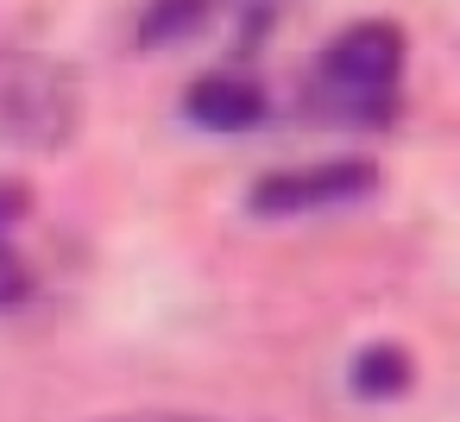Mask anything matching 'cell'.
Masks as SVG:
<instances>
[{
    "label": "cell",
    "mask_w": 460,
    "mask_h": 422,
    "mask_svg": "<svg viewBox=\"0 0 460 422\" xmlns=\"http://www.w3.org/2000/svg\"><path fill=\"white\" fill-rule=\"evenodd\" d=\"M403 57H410V45L391 20H359L341 39H328V51L315 57V89L303 101L341 127H385L397 108Z\"/></svg>",
    "instance_id": "1"
},
{
    "label": "cell",
    "mask_w": 460,
    "mask_h": 422,
    "mask_svg": "<svg viewBox=\"0 0 460 422\" xmlns=\"http://www.w3.org/2000/svg\"><path fill=\"white\" fill-rule=\"evenodd\" d=\"M83 127V83L70 64L39 51H0V145L64 152Z\"/></svg>",
    "instance_id": "2"
},
{
    "label": "cell",
    "mask_w": 460,
    "mask_h": 422,
    "mask_svg": "<svg viewBox=\"0 0 460 422\" xmlns=\"http://www.w3.org/2000/svg\"><path fill=\"white\" fill-rule=\"evenodd\" d=\"M378 189V164L372 158H315V164H290L271 171L246 189V208L259 221H290V215H328L347 202H366Z\"/></svg>",
    "instance_id": "3"
},
{
    "label": "cell",
    "mask_w": 460,
    "mask_h": 422,
    "mask_svg": "<svg viewBox=\"0 0 460 422\" xmlns=\"http://www.w3.org/2000/svg\"><path fill=\"white\" fill-rule=\"evenodd\" d=\"M183 114L196 127H208V133H252L265 120V89L246 70H208V76L190 83Z\"/></svg>",
    "instance_id": "4"
},
{
    "label": "cell",
    "mask_w": 460,
    "mask_h": 422,
    "mask_svg": "<svg viewBox=\"0 0 460 422\" xmlns=\"http://www.w3.org/2000/svg\"><path fill=\"white\" fill-rule=\"evenodd\" d=\"M347 384H353V397H366V403H391V397H403V391L416 384V359H410L403 347H391V340H372V347L353 353Z\"/></svg>",
    "instance_id": "5"
},
{
    "label": "cell",
    "mask_w": 460,
    "mask_h": 422,
    "mask_svg": "<svg viewBox=\"0 0 460 422\" xmlns=\"http://www.w3.org/2000/svg\"><path fill=\"white\" fill-rule=\"evenodd\" d=\"M215 20V0H152V7L139 13V51H164V45H183L196 39L202 26Z\"/></svg>",
    "instance_id": "6"
},
{
    "label": "cell",
    "mask_w": 460,
    "mask_h": 422,
    "mask_svg": "<svg viewBox=\"0 0 460 422\" xmlns=\"http://www.w3.org/2000/svg\"><path fill=\"white\" fill-rule=\"evenodd\" d=\"M32 296V271H26V259L0 240V309H13V303H26Z\"/></svg>",
    "instance_id": "7"
},
{
    "label": "cell",
    "mask_w": 460,
    "mask_h": 422,
    "mask_svg": "<svg viewBox=\"0 0 460 422\" xmlns=\"http://www.w3.org/2000/svg\"><path fill=\"white\" fill-rule=\"evenodd\" d=\"M32 215V189L20 177H0V240H7V227H20Z\"/></svg>",
    "instance_id": "8"
},
{
    "label": "cell",
    "mask_w": 460,
    "mask_h": 422,
    "mask_svg": "<svg viewBox=\"0 0 460 422\" xmlns=\"http://www.w3.org/2000/svg\"><path fill=\"white\" fill-rule=\"evenodd\" d=\"M120 422H208V416H183V409H139V416H120Z\"/></svg>",
    "instance_id": "9"
},
{
    "label": "cell",
    "mask_w": 460,
    "mask_h": 422,
    "mask_svg": "<svg viewBox=\"0 0 460 422\" xmlns=\"http://www.w3.org/2000/svg\"><path fill=\"white\" fill-rule=\"evenodd\" d=\"M240 13H278L271 0H240Z\"/></svg>",
    "instance_id": "10"
}]
</instances>
